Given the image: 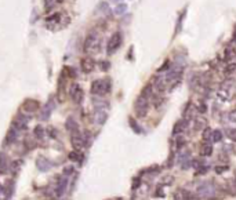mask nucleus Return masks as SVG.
Wrapping results in <instances>:
<instances>
[{
	"label": "nucleus",
	"instance_id": "obj_1",
	"mask_svg": "<svg viewBox=\"0 0 236 200\" xmlns=\"http://www.w3.org/2000/svg\"><path fill=\"white\" fill-rule=\"evenodd\" d=\"M111 81L106 79V80H94L91 84V92L94 95H98V97H102V95L111 92L112 89Z\"/></svg>",
	"mask_w": 236,
	"mask_h": 200
},
{
	"label": "nucleus",
	"instance_id": "obj_2",
	"mask_svg": "<svg viewBox=\"0 0 236 200\" xmlns=\"http://www.w3.org/2000/svg\"><path fill=\"white\" fill-rule=\"evenodd\" d=\"M100 48V43H98V33L95 31H91L86 37L84 42V51L86 53H94Z\"/></svg>",
	"mask_w": 236,
	"mask_h": 200
},
{
	"label": "nucleus",
	"instance_id": "obj_3",
	"mask_svg": "<svg viewBox=\"0 0 236 200\" xmlns=\"http://www.w3.org/2000/svg\"><path fill=\"white\" fill-rule=\"evenodd\" d=\"M122 35H120V32H116V33H113L111 36V39H109L108 42V47H106V54L108 55H112V54H115L117 50H119V47L122 46Z\"/></svg>",
	"mask_w": 236,
	"mask_h": 200
},
{
	"label": "nucleus",
	"instance_id": "obj_4",
	"mask_svg": "<svg viewBox=\"0 0 236 200\" xmlns=\"http://www.w3.org/2000/svg\"><path fill=\"white\" fill-rule=\"evenodd\" d=\"M134 108H135V113L138 117H145L148 113V108H149V104H148V98L139 95L135 100V104H134Z\"/></svg>",
	"mask_w": 236,
	"mask_h": 200
},
{
	"label": "nucleus",
	"instance_id": "obj_5",
	"mask_svg": "<svg viewBox=\"0 0 236 200\" xmlns=\"http://www.w3.org/2000/svg\"><path fill=\"white\" fill-rule=\"evenodd\" d=\"M69 94H70V97H72L73 102H76V104H82V102H83L84 91H83V89H82L79 84H73V86L70 87Z\"/></svg>",
	"mask_w": 236,
	"mask_h": 200
},
{
	"label": "nucleus",
	"instance_id": "obj_6",
	"mask_svg": "<svg viewBox=\"0 0 236 200\" xmlns=\"http://www.w3.org/2000/svg\"><path fill=\"white\" fill-rule=\"evenodd\" d=\"M214 191H215V188H214L211 183L206 182V183H202V185L197 188V194L202 197H206V199H210V197L214 194Z\"/></svg>",
	"mask_w": 236,
	"mask_h": 200
},
{
	"label": "nucleus",
	"instance_id": "obj_7",
	"mask_svg": "<svg viewBox=\"0 0 236 200\" xmlns=\"http://www.w3.org/2000/svg\"><path fill=\"white\" fill-rule=\"evenodd\" d=\"M54 109H55V104H54L53 98H50V100H48V102L46 104V106H44V109H43L42 115H40V120H42V122H46V120H48Z\"/></svg>",
	"mask_w": 236,
	"mask_h": 200
},
{
	"label": "nucleus",
	"instance_id": "obj_8",
	"mask_svg": "<svg viewBox=\"0 0 236 200\" xmlns=\"http://www.w3.org/2000/svg\"><path fill=\"white\" fill-rule=\"evenodd\" d=\"M72 145H73V148L75 149H82V148L84 146V139H83V134L82 133H79V130L78 131H73V134H72Z\"/></svg>",
	"mask_w": 236,
	"mask_h": 200
},
{
	"label": "nucleus",
	"instance_id": "obj_9",
	"mask_svg": "<svg viewBox=\"0 0 236 200\" xmlns=\"http://www.w3.org/2000/svg\"><path fill=\"white\" fill-rule=\"evenodd\" d=\"M39 109V102L35 100H26L25 102L22 104V111L28 112V113H33Z\"/></svg>",
	"mask_w": 236,
	"mask_h": 200
},
{
	"label": "nucleus",
	"instance_id": "obj_10",
	"mask_svg": "<svg viewBox=\"0 0 236 200\" xmlns=\"http://www.w3.org/2000/svg\"><path fill=\"white\" fill-rule=\"evenodd\" d=\"M18 134H20V130H18L17 127H14V126H13V127L10 128V131L7 133V137H6V139H4V145L14 144V142L17 141V138H18Z\"/></svg>",
	"mask_w": 236,
	"mask_h": 200
},
{
	"label": "nucleus",
	"instance_id": "obj_11",
	"mask_svg": "<svg viewBox=\"0 0 236 200\" xmlns=\"http://www.w3.org/2000/svg\"><path fill=\"white\" fill-rule=\"evenodd\" d=\"M67 185H68V175H64V177H61L58 179V183H57V188H55V194L58 197H61L64 194Z\"/></svg>",
	"mask_w": 236,
	"mask_h": 200
},
{
	"label": "nucleus",
	"instance_id": "obj_12",
	"mask_svg": "<svg viewBox=\"0 0 236 200\" xmlns=\"http://www.w3.org/2000/svg\"><path fill=\"white\" fill-rule=\"evenodd\" d=\"M36 166H37V168H39L42 172H47L48 170L53 167V164H51V161H48L47 159L39 157V159L36 160Z\"/></svg>",
	"mask_w": 236,
	"mask_h": 200
},
{
	"label": "nucleus",
	"instance_id": "obj_13",
	"mask_svg": "<svg viewBox=\"0 0 236 200\" xmlns=\"http://www.w3.org/2000/svg\"><path fill=\"white\" fill-rule=\"evenodd\" d=\"M9 159H7V156L4 155L3 152H0V174H6L7 170H9Z\"/></svg>",
	"mask_w": 236,
	"mask_h": 200
},
{
	"label": "nucleus",
	"instance_id": "obj_14",
	"mask_svg": "<svg viewBox=\"0 0 236 200\" xmlns=\"http://www.w3.org/2000/svg\"><path fill=\"white\" fill-rule=\"evenodd\" d=\"M94 66H95V64H94V61H93L91 58L82 59V69H83V72H86V73L91 72V70L94 69Z\"/></svg>",
	"mask_w": 236,
	"mask_h": 200
},
{
	"label": "nucleus",
	"instance_id": "obj_15",
	"mask_svg": "<svg viewBox=\"0 0 236 200\" xmlns=\"http://www.w3.org/2000/svg\"><path fill=\"white\" fill-rule=\"evenodd\" d=\"M106 119H108V115L104 109H97L95 111V123L97 124H104L106 122Z\"/></svg>",
	"mask_w": 236,
	"mask_h": 200
},
{
	"label": "nucleus",
	"instance_id": "obj_16",
	"mask_svg": "<svg viewBox=\"0 0 236 200\" xmlns=\"http://www.w3.org/2000/svg\"><path fill=\"white\" fill-rule=\"evenodd\" d=\"M13 193H14V181H9L7 185L4 186V194L3 196L6 197V199H11Z\"/></svg>",
	"mask_w": 236,
	"mask_h": 200
},
{
	"label": "nucleus",
	"instance_id": "obj_17",
	"mask_svg": "<svg viewBox=\"0 0 236 200\" xmlns=\"http://www.w3.org/2000/svg\"><path fill=\"white\" fill-rule=\"evenodd\" d=\"M65 128H67L68 131H70V133H73V131L79 130V126H78V123H76V120L73 119V117H69V119L67 120V123H65Z\"/></svg>",
	"mask_w": 236,
	"mask_h": 200
},
{
	"label": "nucleus",
	"instance_id": "obj_18",
	"mask_svg": "<svg viewBox=\"0 0 236 200\" xmlns=\"http://www.w3.org/2000/svg\"><path fill=\"white\" fill-rule=\"evenodd\" d=\"M21 164H22V160H15V161H13V163H10V166H9L10 172H11L13 175H17L18 171H20V168H21Z\"/></svg>",
	"mask_w": 236,
	"mask_h": 200
},
{
	"label": "nucleus",
	"instance_id": "obj_19",
	"mask_svg": "<svg viewBox=\"0 0 236 200\" xmlns=\"http://www.w3.org/2000/svg\"><path fill=\"white\" fill-rule=\"evenodd\" d=\"M193 122H195V124H193V130L199 131V130H202V128H204V126H206V119H203V117H197V119H195Z\"/></svg>",
	"mask_w": 236,
	"mask_h": 200
},
{
	"label": "nucleus",
	"instance_id": "obj_20",
	"mask_svg": "<svg viewBox=\"0 0 236 200\" xmlns=\"http://www.w3.org/2000/svg\"><path fill=\"white\" fill-rule=\"evenodd\" d=\"M217 97L219 98L221 101H226V100H229V91H228L226 89H219L218 91H217Z\"/></svg>",
	"mask_w": 236,
	"mask_h": 200
},
{
	"label": "nucleus",
	"instance_id": "obj_21",
	"mask_svg": "<svg viewBox=\"0 0 236 200\" xmlns=\"http://www.w3.org/2000/svg\"><path fill=\"white\" fill-rule=\"evenodd\" d=\"M68 157H69L70 160H73V161H78V163H83V159H84L83 155L79 153V152H70Z\"/></svg>",
	"mask_w": 236,
	"mask_h": 200
},
{
	"label": "nucleus",
	"instance_id": "obj_22",
	"mask_svg": "<svg viewBox=\"0 0 236 200\" xmlns=\"http://www.w3.org/2000/svg\"><path fill=\"white\" fill-rule=\"evenodd\" d=\"M233 57H235V50H233L232 47L225 48V51H224V58H225V61H230Z\"/></svg>",
	"mask_w": 236,
	"mask_h": 200
},
{
	"label": "nucleus",
	"instance_id": "obj_23",
	"mask_svg": "<svg viewBox=\"0 0 236 200\" xmlns=\"http://www.w3.org/2000/svg\"><path fill=\"white\" fill-rule=\"evenodd\" d=\"M213 153V146L210 144H204L202 146V156H210Z\"/></svg>",
	"mask_w": 236,
	"mask_h": 200
},
{
	"label": "nucleus",
	"instance_id": "obj_24",
	"mask_svg": "<svg viewBox=\"0 0 236 200\" xmlns=\"http://www.w3.org/2000/svg\"><path fill=\"white\" fill-rule=\"evenodd\" d=\"M141 95L142 97H145V98H149L150 95H152V86H150V84L145 86L144 89H142V91H141Z\"/></svg>",
	"mask_w": 236,
	"mask_h": 200
},
{
	"label": "nucleus",
	"instance_id": "obj_25",
	"mask_svg": "<svg viewBox=\"0 0 236 200\" xmlns=\"http://www.w3.org/2000/svg\"><path fill=\"white\" fill-rule=\"evenodd\" d=\"M126 10H127V4H119V6H116V9H115V14L116 15H122L126 13Z\"/></svg>",
	"mask_w": 236,
	"mask_h": 200
},
{
	"label": "nucleus",
	"instance_id": "obj_26",
	"mask_svg": "<svg viewBox=\"0 0 236 200\" xmlns=\"http://www.w3.org/2000/svg\"><path fill=\"white\" fill-rule=\"evenodd\" d=\"M33 134H35V137H36L37 139H42L43 137H44V130H43V127H42V126H37V127L35 128Z\"/></svg>",
	"mask_w": 236,
	"mask_h": 200
},
{
	"label": "nucleus",
	"instance_id": "obj_27",
	"mask_svg": "<svg viewBox=\"0 0 236 200\" xmlns=\"http://www.w3.org/2000/svg\"><path fill=\"white\" fill-rule=\"evenodd\" d=\"M211 135H213V131L210 130V128H204V131H203V134H202V138H203V141H210V138H211Z\"/></svg>",
	"mask_w": 236,
	"mask_h": 200
},
{
	"label": "nucleus",
	"instance_id": "obj_28",
	"mask_svg": "<svg viewBox=\"0 0 236 200\" xmlns=\"http://www.w3.org/2000/svg\"><path fill=\"white\" fill-rule=\"evenodd\" d=\"M130 126H131V128H133V130L135 131L137 134H139V133L142 131V130H141V127H139V126L137 124V122L133 119V117H130Z\"/></svg>",
	"mask_w": 236,
	"mask_h": 200
},
{
	"label": "nucleus",
	"instance_id": "obj_29",
	"mask_svg": "<svg viewBox=\"0 0 236 200\" xmlns=\"http://www.w3.org/2000/svg\"><path fill=\"white\" fill-rule=\"evenodd\" d=\"M235 69H236V64H229V65H226V66H225V70H224V75H225V76H229Z\"/></svg>",
	"mask_w": 236,
	"mask_h": 200
},
{
	"label": "nucleus",
	"instance_id": "obj_30",
	"mask_svg": "<svg viewBox=\"0 0 236 200\" xmlns=\"http://www.w3.org/2000/svg\"><path fill=\"white\" fill-rule=\"evenodd\" d=\"M226 137L236 142V128H229V130L226 131Z\"/></svg>",
	"mask_w": 236,
	"mask_h": 200
},
{
	"label": "nucleus",
	"instance_id": "obj_31",
	"mask_svg": "<svg viewBox=\"0 0 236 200\" xmlns=\"http://www.w3.org/2000/svg\"><path fill=\"white\" fill-rule=\"evenodd\" d=\"M59 18H61V14H53V15H50V17H47V22H59Z\"/></svg>",
	"mask_w": 236,
	"mask_h": 200
},
{
	"label": "nucleus",
	"instance_id": "obj_32",
	"mask_svg": "<svg viewBox=\"0 0 236 200\" xmlns=\"http://www.w3.org/2000/svg\"><path fill=\"white\" fill-rule=\"evenodd\" d=\"M189 84H191L192 89H193V87H197V84H199V76H197V75H192L191 80H189Z\"/></svg>",
	"mask_w": 236,
	"mask_h": 200
},
{
	"label": "nucleus",
	"instance_id": "obj_33",
	"mask_svg": "<svg viewBox=\"0 0 236 200\" xmlns=\"http://www.w3.org/2000/svg\"><path fill=\"white\" fill-rule=\"evenodd\" d=\"M211 137H213V141L214 142H219V141H221V138H222V134H221V131H219V130H215Z\"/></svg>",
	"mask_w": 236,
	"mask_h": 200
},
{
	"label": "nucleus",
	"instance_id": "obj_34",
	"mask_svg": "<svg viewBox=\"0 0 236 200\" xmlns=\"http://www.w3.org/2000/svg\"><path fill=\"white\" fill-rule=\"evenodd\" d=\"M109 68H111V64H109L108 61H101V62H100V69H101V70L106 72Z\"/></svg>",
	"mask_w": 236,
	"mask_h": 200
},
{
	"label": "nucleus",
	"instance_id": "obj_35",
	"mask_svg": "<svg viewBox=\"0 0 236 200\" xmlns=\"http://www.w3.org/2000/svg\"><path fill=\"white\" fill-rule=\"evenodd\" d=\"M97 9L100 10L101 13H105V11H108V10H109V7H108V3H105V2H101V3L98 4Z\"/></svg>",
	"mask_w": 236,
	"mask_h": 200
},
{
	"label": "nucleus",
	"instance_id": "obj_36",
	"mask_svg": "<svg viewBox=\"0 0 236 200\" xmlns=\"http://www.w3.org/2000/svg\"><path fill=\"white\" fill-rule=\"evenodd\" d=\"M55 4V0H44V7L47 11H50L53 9V6Z\"/></svg>",
	"mask_w": 236,
	"mask_h": 200
},
{
	"label": "nucleus",
	"instance_id": "obj_37",
	"mask_svg": "<svg viewBox=\"0 0 236 200\" xmlns=\"http://www.w3.org/2000/svg\"><path fill=\"white\" fill-rule=\"evenodd\" d=\"M197 111H199L200 113H206V112H207V105H206L204 102H200L199 106H197Z\"/></svg>",
	"mask_w": 236,
	"mask_h": 200
},
{
	"label": "nucleus",
	"instance_id": "obj_38",
	"mask_svg": "<svg viewBox=\"0 0 236 200\" xmlns=\"http://www.w3.org/2000/svg\"><path fill=\"white\" fill-rule=\"evenodd\" d=\"M214 170H215L217 174H221V172L226 171V170H228V166H226V164H225V166H218V167H215Z\"/></svg>",
	"mask_w": 236,
	"mask_h": 200
},
{
	"label": "nucleus",
	"instance_id": "obj_39",
	"mask_svg": "<svg viewBox=\"0 0 236 200\" xmlns=\"http://www.w3.org/2000/svg\"><path fill=\"white\" fill-rule=\"evenodd\" d=\"M184 145H185V139H184L182 137H180V138L177 139V149H181Z\"/></svg>",
	"mask_w": 236,
	"mask_h": 200
},
{
	"label": "nucleus",
	"instance_id": "obj_40",
	"mask_svg": "<svg viewBox=\"0 0 236 200\" xmlns=\"http://www.w3.org/2000/svg\"><path fill=\"white\" fill-rule=\"evenodd\" d=\"M228 119H229L230 122L236 123V111H232V112H229V115H228Z\"/></svg>",
	"mask_w": 236,
	"mask_h": 200
},
{
	"label": "nucleus",
	"instance_id": "obj_41",
	"mask_svg": "<svg viewBox=\"0 0 236 200\" xmlns=\"http://www.w3.org/2000/svg\"><path fill=\"white\" fill-rule=\"evenodd\" d=\"M47 131H48V135H50L51 138H54V137H57V130H54V128H51V127H50V128H48Z\"/></svg>",
	"mask_w": 236,
	"mask_h": 200
},
{
	"label": "nucleus",
	"instance_id": "obj_42",
	"mask_svg": "<svg viewBox=\"0 0 236 200\" xmlns=\"http://www.w3.org/2000/svg\"><path fill=\"white\" fill-rule=\"evenodd\" d=\"M72 172H73V167H68V168L65 167V170H64V174H65V175H68V177H69Z\"/></svg>",
	"mask_w": 236,
	"mask_h": 200
},
{
	"label": "nucleus",
	"instance_id": "obj_43",
	"mask_svg": "<svg viewBox=\"0 0 236 200\" xmlns=\"http://www.w3.org/2000/svg\"><path fill=\"white\" fill-rule=\"evenodd\" d=\"M169 66H170V62L169 61H166L164 62V65L162 68H159V72H163V70H166V69H169Z\"/></svg>",
	"mask_w": 236,
	"mask_h": 200
},
{
	"label": "nucleus",
	"instance_id": "obj_44",
	"mask_svg": "<svg viewBox=\"0 0 236 200\" xmlns=\"http://www.w3.org/2000/svg\"><path fill=\"white\" fill-rule=\"evenodd\" d=\"M156 196H162V197L164 196V193L162 192V186H159L158 188V191H156Z\"/></svg>",
	"mask_w": 236,
	"mask_h": 200
},
{
	"label": "nucleus",
	"instance_id": "obj_45",
	"mask_svg": "<svg viewBox=\"0 0 236 200\" xmlns=\"http://www.w3.org/2000/svg\"><path fill=\"white\" fill-rule=\"evenodd\" d=\"M139 186V179L138 178H135V179H134V185H133V189H137Z\"/></svg>",
	"mask_w": 236,
	"mask_h": 200
},
{
	"label": "nucleus",
	"instance_id": "obj_46",
	"mask_svg": "<svg viewBox=\"0 0 236 200\" xmlns=\"http://www.w3.org/2000/svg\"><path fill=\"white\" fill-rule=\"evenodd\" d=\"M2 194H4V188L0 185V196H2Z\"/></svg>",
	"mask_w": 236,
	"mask_h": 200
},
{
	"label": "nucleus",
	"instance_id": "obj_47",
	"mask_svg": "<svg viewBox=\"0 0 236 200\" xmlns=\"http://www.w3.org/2000/svg\"><path fill=\"white\" fill-rule=\"evenodd\" d=\"M112 3H117V2H120V0H111Z\"/></svg>",
	"mask_w": 236,
	"mask_h": 200
}]
</instances>
